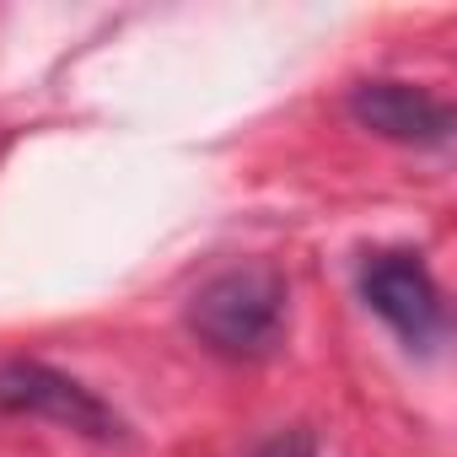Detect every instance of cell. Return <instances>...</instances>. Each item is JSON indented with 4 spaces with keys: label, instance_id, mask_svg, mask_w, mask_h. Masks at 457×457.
<instances>
[{
    "label": "cell",
    "instance_id": "7a4b0ae2",
    "mask_svg": "<svg viewBox=\"0 0 457 457\" xmlns=\"http://www.w3.org/2000/svg\"><path fill=\"white\" fill-rule=\"evenodd\" d=\"M0 414L17 420H49L60 430H76L87 441H124V414L97 398L71 371H54L44 361H0Z\"/></svg>",
    "mask_w": 457,
    "mask_h": 457
},
{
    "label": "cell",
    "instance_id": "3957f363",
    "mask_svg": "<svg viewBox=\"0 0 457 457\" xmlns=\"http://www.w3.org/2000/svg\"><path fill=\"white\" fill-rule=\"evenodd\" d=\"M361 296L366 307L420 355H430L446 334V302H441V286L436 275L425 270L420 253H403V248H382V253H366L361 264Z\"/></svg>",
    "mask_w": 457,
    "mask_h": 457
},
{
    "label": "cell",
    "instance_id": "5b68a950",
    "mask_svg": "<svg viewBox=\"0 0 457 457\" xmlns=\"http://www.w3.org/2000/svg\"><path fill=\"white\" fill-rule=\"evenodd\" d=\"M253 457H318V441L307 430H286V436H270Z\"/></svg>",
    "mask_w": 457,
    "mask_h": 457
},
{
    "label": "cell",
    "instance_id": "6da1fadb",
    "mask_svg": "<svg viewBox=\"0 0 457 457\" xmlns=\"http://www.w3.org/2000/svg\"><path fill=\"white\" fill-rule=\"evenodd\" d=\"M183 323L220 361H264L286 334V275L270 264L220 270L188 296Z\"/></svg>",
    "mask_w": 457,
    "mask_h": 457
},
{
    "label": "cell",
    "instance_id": "277c9868",
    "mask_svg": "<svg viewBox=\"0 0 457 457\" xmlns=\"http://www.w3.org/2000/svg\"><path fill=\"white\" fill-rule=\"evenodd\" d=\"M350 119L398 145H446L452 108L414 81H361L350 92Z\"/></svg>",
    "mask_w": 457,
    "mask_h": 457
}]
</instances>
